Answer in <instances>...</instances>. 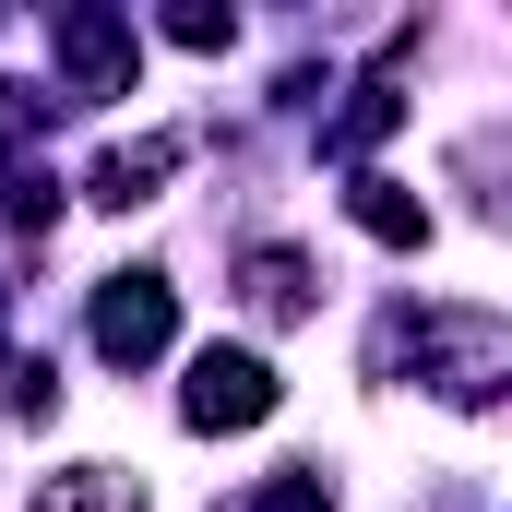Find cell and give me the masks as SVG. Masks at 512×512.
<instances>
[{
	"mask_svg": "<svg viewBox=\"0 0 512 512\" xmlns=\"http://www.w3.org/2000/svg\"><path fill=\"white\" fill-rule=\"evenodd\" d=\"M179 417H191V429H262V417H274V370H262L251 346H203Z\"/></svg>",
	"mask_w": 512,
	"mask_h": 512,
	"instance_id": "cell-1",
	"label": "cell"
},
{
	"mask_svg": "<svg viewBox=\"0 0 512 512\" xmlns=\"http://www.w3.org/2000/svg\"><path fill=\"white\" fill-rule=\"evenodd\" d=\"M167 322H179V310H167V286H155V274H120V286L96 298V346H108V358H155V346H167Z\"/></svg>",
	"mask_w": 512,
	"mask_h": 512,
	"instance_id": "cell-2",
	"label": "cell"
},
{
	"mask_svg": "<svg viewBox=\"0 0 512 512\" xmlns=\"http://www.w3.org/2000/svg\"><path fill=\"white\" fill-rule=\"evenodd\" d=\"M36 512H143V489H131L120 465H72V477L36 489Z\"/></svg>",
	"mask_w": 512,
	"mask_h": 512,
	"instance_id": "cell-3",
	"label": "cell"
},
{
	"mask_svg": "<svg viewBox=\"0 0 512 512\" xmlns=\"http://www.w3.org/2000/svg\"><path fill=\"white\" fill-rule=\"evenodd\" d=\"M167 167H179V131H155V143H131V155H108V167H96V203H143V191H155Z\"/></svg>",
	"mask_w": 512,
	"mask_h": 512,
	"instance_id": "cell-4",
	"label": "cell"
},
{
	"mask_svg": "<svg viewBox=\"0 0 512 512\" xmlns=\"http://www.w3.org/2000/svg\"><path fill=\"white\" fill-rule=\"evenodd\" d=\"M251 310L262 322H298L310 310V262L298 251H251Z\"/></svg>",
	"mask_w": 512,
	"mask_h": 512,
	"instance_id": "cell-5",
	"label": "cell"
},
{
	"mask_svg": "<svg viewBox=\"0 0 512 512\" xmlns=\"http://www.w3.org/2000/svg\"><path fill=\"white\" fill-rule=\"evenodd\" d=\"M358 227H370V239H393V251H417V239H429V215H417L393 179H358Z\"/></svg>",
	"mask_w": 512,
	"mask_h": 512,
	"instance_id": "cell-6",
	"label": "cell"
}]
</instances>
